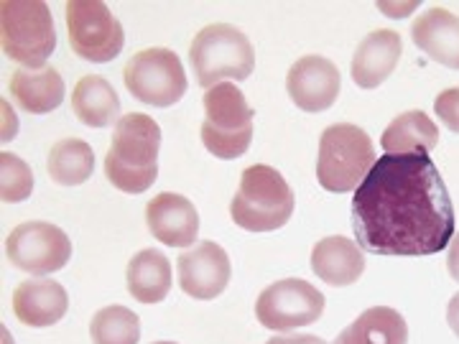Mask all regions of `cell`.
Returning a JSON list of instances; mask_svg holds the SVG:
<instances>
[{"mask_svg": "<svg viewBox=\"0 0 459 344\" xmlns=\"http://www.w3.org/2000/svg\"><path fill=\"white\" fill-rule=\"evenodd\" d=\"M455 204L429 156H380L355 189L352 229L373 255H434L455 237Z\"/></svg>", "mask_w": 459, "mask_h": 344, "instance_id": "1", "label": "cell"}, {"mask_svg": "<svg viewBox=\"0 0 459 344\" xmlns=\"http://www.w3.org/2000/svg\"><path fill=\"white\" fill-rule=\"evenodd\" d=\"M161 128L146 113H131L115 123L105 156V176L126 194H143L159 176Z\"/></svg>", "mask_w": 459, "mask_h": 344, "instance_id": "2", "label": "cell"}, {"mask_svg": "<svg viewBox=\"0 0 459 344\" xmlns=\"http://www.w3.org/2000/svg\"><path fill=\"white\" fill-rule=\"evenodd\" d=\"M294 214V192L276 168L255 164L243 171L240 189L230 202V217L247 232L281 229Z\"/></svg>", "mask_w": 459, "mask_h": 344, "instance_id": "3", "label": "cell"}, {"mask_svg": "<svg viewBox=\"0 0 459 344\" xmlns=\"http://www.w3.org/2000/svg\"><path fill=\"white\" fill-rule=\"evenodd\" d=\"M189 64L199 87L212 90L228 80H247L255 66L250 39L230 23H210L195 36L189 47Z\"/></svg>", "mask_w": 459, "mask_h": 344, "instance_id": "4", "label": "cell"}, {"mask_svg": "<svg viewBox=\"0 0 459 344\" xmlns=\"http://www.w3.org/2000/svg\"><path fill=\"white\" fill-rule=\"evenodd\" d=\"M376 161V148L368 133L350 123H334L319 141L316 179L327 192H355Z\"/></svg>", "mask_w": 459, "mask_h": 344, "instance_id": "5", "label": "cell"}, {"mask_svg": "<svg viewBox=\"0 0 459 344\" xmlns=\"http://www.w3.org/2000/svg\"><path fill=\"white\" fill-rule=\"evenodd\" d=\"M0 41L3 51L23 69H47V59L56 49L49 5L41 0L0 3Z\"/></svg>", "mask_w": 459, "mask_h": 344, "instance_id": "6", "label": "cell"}, {"mask_svg": "<svg viewBox=\"0 0 459 344\" xmlns=\"http://www.w3.org/2000/svg\"><path fill=\"white\" fill-rule=\"evenodd\" d=\"M253 115L238 84H214L204 95V148L217 159H240L253 141Z\"/></svg>", "mask_w": 459, "mask_h": 344, "instance_id": "7", "label": "cell"}, {"mask_svg": "<svg viewBox=\"0 0 459 344\" xmlns=\"http://www.w3.org/2000/svg\"><path fill=\"white\" fill-rule=\"evenodd\" d=\"M123 82L133 98L153 108H171L186 92V72L171 49H143L123 69Z\"/></svg>", "mask_w": 459, "mask_h": 344, "instance_id": "8", "label": "cell"}, {"mask_svg": "<svg viewBox=\"0 0 459 344\" xmlns=\"http://www.w3.org/2000/svg\"><path fill=\"white\" fill-rule=\"evenodd\" d=\"M65 11L69 47L80 59L105 64L123 51V26L102 0H72Z\"/></svg>", "mask_w": 459, "mask_h": 344, "instance_id": "9", "label": "cell"}, {"mask_svg": "<svg viewBox=\"0 0 459 344\" xmlns=\"http://www.w3.org/2000/svg\"><path fill=\"white\" fill-rule=\"evenodd\" d=\"M325 314V294L301 279L271 283L255 304V316L271 331H291L309 327Z\"/></svg>", "mask_w": 459, "mask_h": 344, "instance_id": "10", "label": "cell"}, {"mask_svg": "<svg viewBox=\"0 0 459 344\" xmlns=\"http://www.w3.org/2000/svg\"><path fill=\"white\" fill-rule=\"evenodd\" d=\"M5 255L18 271L49 276L62 271L72 258V243L65 229L51 222H23L5 237Z\"/></svg>", "mask_w": 459, "mask_h": 344, "instance_id": "11", "label": "cell"}, {"mask_svg": "<svg viewBox=\"0 0 459 344\" xmlns=\"http://www.w3.org/2000/svg\"><path fill=\"white\" fill-rule=\"evenodd\" d=\"M342 77L334 62H329L319 54H309L296 59L289 74H286V90L294 99L296 108L304 113H322L334 105L340 95Z\"/></svg>", "mask_w": 459, "mask_h": 344, "instance_id": "12", "label": "cell"}, {"mask_svg": "<svg viewBox=\"0 0 459 344\" xmlns=\"http://www.w3.org/2000/svg\"><path fill=\"white\" fill-rule=\"evenodd\" d=\"M179 286L181 291L197 301H212L228 288L230 258L214 240L192 245L179 255Z\"/></svg>", "mask_w": 459, "mask_h": 344, "instance_id": "13", "label": "cell"}, {"mask_svg": "<svg viewBox=\"0 0 459 344\" xmlns=\"http://www.w3.org/2000/svg\"><path fill=\"white\" fill-rule=\"evenodd\" d=\"M146 225L159 243L169 247H189L197 243L199 212L186 197L164 192L146 204Z\"/></svg>", "mask_w": 459, "mask_h": 344, "instance_id": "14", "label": "cell"}, {"mask_svg": "<svg viewBox=\"0 0 459 344\" xmlns=\"http://www.w3.org/2000/svg\"><path fill=\"white\" fill-rule=\"evenodd\" d=\"M401 54H403V41L395 31L377 29L368 33L360 41V47L355 49L352 64H350L352 82L362 90H376L394 74Z\"/></svg>", "mask_w": 459, "mask_h": 344, "instance_id": "15", "label": "cell"}, {"mask_svg": "<svg viewBox=\"0 0 459 344\" xmlns=\"http://www.w3.org/2000/svg\"><path fill=\"white\" fill-rule=\"evenodd\" d=\"M69 309L65 286L51 279L23 280L13 291V312L18 322L31 329L54 327Z\"/></svg>", "mask_w": 459, "mask_h": 344, "instance_id": "16", "label": "cell"}, {"mask_svg": "<svg viewBox=\"0 0 459 344\" xmlns=\"http://www.w3.org/2000/svg\"><path fill=\"white\" fill-rule=\"evenodd\" d=\"M411 39L437 64L459 69V18L446 8H429L416 18Z\"/></svg>", "mask_w": 459, "mask_h": 344, "instance_id": "17", "label": "cell"}, {"mask_svg": "<svg viewBox=\"0 0 459 344\" xmlns=\"http://www.w3.org/2000/svg\"><path fill=\"white\" fill-rule=\"evenodd\" d=\"M312 271L334 288L352 286L365 273V255L358 243L342 235L319 240L312 250Z\"/></svg>", "mask_w": 459, "mask_h": 344, "instance_id": "18", "label": "cell"}, {"mask_svg": "<svg viewBox=\"0 0 459 344\" xmlns=\"http://www.w3.org/2000/svg\"><path fill=\"white\" fill-rule=\"evenodd\" d=\"M65 80L62 74L47 66V69H16L11 77V95L31 115H47L56 110L65 102Z\"/></svg>", "mask_w": 459, "mask_h": 344, "instance_id": "19", "label": "cell"}, {"mask_svg": "<svg viewBox=\"0 0 459 344\" xmlns=\"http://www.w3.org/2000/svg\"><path fill=\"white\" fill-rule=\"evenodd\" d=\"M380 146L388 156H429L439 146V128L424 110H409L385 128Z\"/></svg>", "mask_w": 459, "mask_h": 344, "instance_id": "20", "label": "cell"}, {"mask_svg": "<svg viewBox=\"0 0 459 344\" xmlns=\"http://www.w3.org/2000/svg\"><path fill=\"white\" fill-rule=\"evenodd\" d=\"M126 283H128V294L138 304H161L166 294L171 291V262L161 250H141L138 255H133L126 271Z\"/></svg>", "mask_w": 459, "mask_h": 344, "instance_id": "21", "label": "cell"}, {"mask_svg": "<svg viewBox=\"0 0 459 344\" xmlns=\"http://www.w3.org/2000/svg\"><path fill=\"white\" fill-rule=\"evenodd\" d=\"M72 110L87 128H108L117 123L120 98L105 77L87 74L72 92Z\"/></svg>", "mask_w": 459, "mask_h": 344, "instance_id": "22", "label": "cell"}, {"mask_svg": "<svg viewBox=\"0 0 459 344\" xmlns=\"http://www.w3.org/2000/svg\"><path fill=\"white\" fill-rule=\"evenodd\" d=\"M334 344H409V324L391 306H373L344 329Z\"/></svg>", "mask_w": 459, "mask_h": 344, "instance_id": "23", "label": "cell"}, {"mask_svg": "<svg viewBox=\"0 0 459 344\" xmlns=\"http://www.w3.org/2000/svg\"><path fill=\"white\" fill-rule=\"evenodd\" d=\"M47 171H49L51 181H56L62 186H80L95 171L92 146L87 141H80V138L59 141L56 146H51Z\"/></svg>", "mask_w": 459, "mask_h": 344, "instance_id": "24", "label": "cell"}, {"mask_svg": "<svg viewBox=\"0 0 459 344\" xmlns=\"http://www.w3.org/2000/svg\"><path fill=\"white\" fill-rule=\"evenodd\" d=\"M92 344H138L141 319L126 306H105L90 322Z\"/></svg>", "mask_w": 459, "mask_h": 344, "instance_id": "25", "label": "cell"}, {"mask_svg": "<svg viewBox=\"0 0 459 344\" xmlns=\"http://www.w3.org/2000/svg\"><path fill=\"white\" fill-rule=\"evenodd\" d=\"M33 174L31 166L13 153H0V197L5 204H16L31 197Z\"/></svg>", "mask_w": 459, "mask_h": 344, "instance_id": "26", "label": "cell"}, {"mask_svg": "<svg viewBox=\"0 0 459 344\" xmlns=\"http://www.w3.org/2000/svg\"><path fill=\"white\" fill-rule=\"evenodd\" d=\"M434 110L449 131L459 133V87H449V90L439 92Z\"/></svg>", "mask_w": 459, "mask_h": 344, "instance_id": "27", "label": "cell"}, {"mask_svg": "<svg viewBox=\"0 0 459 344\" xmlns=\"http://www.w3.org/2000/svg\"><path fill=\"white\" fill-rule=\"evenodd\" d=\"M377 8L388 18H403L409 16L411 11H416L419 3H377Z\"/></svg>", "mask_w": 459, "mask_h": 344, "instance_id": "28", "label": "cell"}, {"mask_svg": "<svg viewBox=\"0 0 459 344\" xmlns=\"http://www.w3.org/2000/svg\"><path fill=\"white\" fill-rule=\"evenodd\" d=\"M265 344H327L322 337L314 334H283V337H271Z\"/></svg>", "mask_w": 459, "mask_h": 344, "instance_id": "29", "label": "cell"}, {"mask_svg": "<svg viewBox=\"0 0 459 344\" xmlns=\"http://www.w3.org/2000/svg\"><path fill=\"white\" fill-rule=\"evenodd\" d=\"M446 268H449V276L459 283V232H455V237H452V243H449Z\"/></svg>", "mask_w": 459, "mask_h": 344, "instance_id": "30", "label": "cell"}, {"mask_svg": "<svg viewBox=\"0 0 459 344\" xmlns=\"http://www.w3.org/2000/svg\"><path fill=\"white\" fill-rule=\"evenodd\" d=\"M446 324L459 337V294L452 296V301L446 306Z\"/></svg>", "mask_w": 459, "mask_h": 344, "instance_id": "31", "label": "cell"}, {"mask_svg": "<svg viewBox=\"0 0 459 344\" xmlns=\"http://www.w3.org/2000/svg\"><path fill=\"white\" fill-rule=\"evenodd\" d=\"M153 344H177V342H153Z\"/></svg>", "mask_w": 459, "mask_h": 344, "instance_id": "32", "label": "cell"}]
</instances>
